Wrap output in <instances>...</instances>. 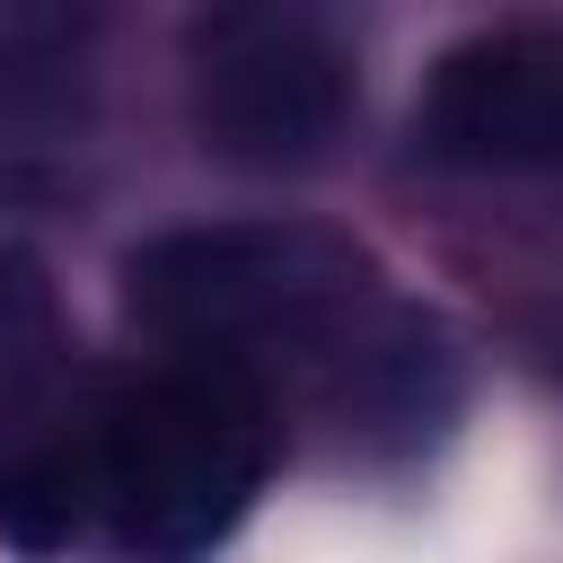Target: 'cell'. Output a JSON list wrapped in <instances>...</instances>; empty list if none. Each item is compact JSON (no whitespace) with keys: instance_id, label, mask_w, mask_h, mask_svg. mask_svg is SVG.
Segmentation results:
<instances>
[{"instance_id":"6da1fadb","label":"cell","mask_w":563,"mask_h":563,"mask_svg":"<svg viewBox=\"0 0 563 563\" xmlns=\"http://www.w3.org/2000/svg\"><path fill=\"white\" fill-rule=\"evenodd\" d=\"M369 255L317 220H194L123 255V317L176 361L246 369L273 352H334L369 317Z\"/></svg>"},{"instance_id":"7a4b0ae2","label":"cell","mask_w":563,"mask_h":563,"mask_svg":"<svg viewBox=\"0 0 563 563\" xmlns=\"http://www.w3.org/2000/svg\"><path fill=\"white\" fill-rule=\"evenodd\" d=\"M88 449V501L97 528L141 563H194L211 554L273 466V405L264 378L176 361L97 413H79Z\"/></svg>"},{"instance_id":"3957f363","label":"cell","mask_w":563,"mask_h":563,"mask_svg":"<svg viewBox=\"0 0 563 563\" xmlns=\"http://www.w3.org/2000/svg\"><path fill=\"white\" fill-rule=\"evenodd\" d=\"M185 97H194L202 150H220L229 167H255V176H299L343 141V123L361 106V62L325 9L238 0V9L194 18Z\"/></svg>"},{"instance_id":"277c9868","label":"cell","mask_w":563,"mask_h":563,"mask_svg":"<svg viewBox=\"0 0 563 563\" xmlns=\"http://www.w3.org/2000/svg\"><path fill=\"white\" fill-rule=\"evenodd\" d=\"M413 150L475 176L563 167V26H475L457 35L413 97Z\"/></svg>"},{"instance_id":"5b68a950","label":"cell","mask_w":563,"mask_h":563,"mask_svg":"<svg viewBox=\"0 0 563 563\" xmlns=\"http://www.w3.org/2000/svg\"><path fill=\"white\" fill-rule=\"evenodd\" d=\"M97 528V501H88V449H79V422L70 431H44V440H18L0 457V537L18 554H62L70 537Z\"/></svg>"},{"instance_id":"8992f818","label":"cell","mask_w":563,"mask_h":563,"mask_svg":"<svg viewBox=\"0 0 563 563\" xmlns=\"http://www.w3.org/2000/svg\"><path fill=\"white\" fill-rule=\"evenodd\" d=\"M35 334H44V273L18 246H0V361H18Z\"/></svg>"}]
</instances>
